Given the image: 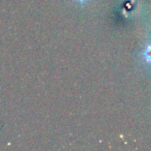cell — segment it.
I'll return each mask as SVG.
<instances>
[{"label": "cell", "instance_id": "6da1fadb", "mask_svg": "<svg viewBox=\"0 0 151 151\" xmlns=\"http://www.w3.org/2000/svg\"><path fill=\"white\" fill-rule=\"evenodd\" d=\"M144 56H145V59L147 60V62H149L151 64V44L146 48L145 52H144Z\"/></svg>", "mask_w": 151, "mask_h": 151}, {"label": "cell", "instance_id": "7a4b0ae2", "mask_svg": "<svg viewBox=\"0 0 151 151\" xmlns=\"http://www.w3.org/2000/svg\"><path fill=\"white\" fill-rule=\"evenodd\" d=\"M76 1H78V2H84V1H86V0H76Z\"/></svg>", "mask_w": 151, "mask_h": 151}]
</instances>
